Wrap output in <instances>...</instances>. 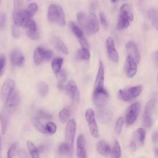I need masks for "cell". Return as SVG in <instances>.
I'll use <instances>...</instances> for the list:
<instances>
[{
	"label": "cell",
	"instance_id": "cell-1",
	"mask_svg": "<svg viewBox=\"0 0 158 158\" xmlns=\"http://www.w3.org/2000/svg\"><path fill=\"white\" fill-rule=\"evenodd\" d=\"M48 19L50 23H57L61 27L65 25L64 12L60 6L51 4L48 8L47 13Z\"/></svg>",
	"mask_w": 158,
	"mask_h": 158
},
{
	"label": "cell",
	"instance_id": "cell-2",
	"mask_svg": "<svg viewBox=\"0 0 158 158\" xmlns=\"http://www.w3.org/2000/svg\"><path fill=\"white\" fill-rule=\"evenodd\" d=\"M142 89L143 87L141 85H137L124 88L118 91V96L121 100L128 102L138 97L141 94Z\"/></svg>",
	"mask_w": 158,
	"mask_h": 158
},
{
	"label": "cell",
	"instance_id": "cell-3",
	"mask_svg": "<svg viewBox=\"0 0 158 158\" xmlns=\"http://www.w3.org/2000/svg\"><path fill=\"white\" fill-rule=\"evenodd\" d=\"M108 98L109 94L104 87L94 89L92 99L93 103L98 108L103 107L107 103Z\"/></svg>",
	"mask_w": 158,
	"mask_h": 158
},
{
	"label": "cell",
	"instance_id": "cell-4",
	"mask_svg": "<svg viewBox=\"0 0 158 158\" xmlns=\"http://www.w3.org/2000/svg\"><path fill=\"white\" fill-rule=\"evenodd\" d=\"M156 103V98L151 99L146 104L143 114V124L145 127L149 128L152 125V114Z\"/></svg>",
	"mask_w": 158,
	"mask_h": 158
},
{
	"label": "cell",
	"instance_id": "cell-5",
	"mask_svg": "<svg viewBox=\"0 0 158 158\" xmlns=\"http://www.w3.org/2000/svg\"><path fill=\"white\" fill-rule=\"evenodd\" d=\"M85 118L88 123V128H89L91 135L96 138H99V134L98 131V127L96 121L94 113L92 109L89 108L86 110Z\"/></svg>",
	"mask_w": 158,
	"mask_h": 158
},
{
	"label": "cell",
	"instance_id": "cell-6",
	"mask_svg": "<svg viewBox=\"0 0 158 158\" xmlns=\"http://www.w3.org/2000/svg\"><path fill=\"white\" fill-rule=\"evenodd\" d=\"M31 19L27 10L21 9L18 11H14L13 21L14 25L17 27L25 28L28 21Z\"/></svg>",
	"mask_w": 158,
	"mask_h": 158
},
{
	"label": "cell",
	"instance_id": "cell-7",
	"mask_svg": "<svg viewBox=\"0 0 158 158\" xmlns=\"http://www.w3.org/2000/svg\"><path fill=\"white\" fill-rule=\"evenodd\" d=\"M77 124L76 122L73 118L70 119L67 121V123L65 127V138L66 142L70 145V148L73 149V144L76 132Z\"/></svg>",
	"mask_w": 158,
	"mask_h": 158
},
{
	"label": "cell",
	"instance_id": "cell-8",
	"mask_svg": "<svg viewBox=\"0 0 158 158\" xmlns=\"http://www.w3.org/2000/svg\"><path fill=\"white\" fill-rule=\"evenodd\" d=\"M89 35L96 33L99 28V25L97 15L94 12H91L87 18V22L84 28Z\"/></svg>",
	"mask_w": 158,
	"mask_h": 158
},
{
	"label": "cell",
	"instance_id": "cell-9",
	"mask_svg": "<svg viewBox=\"0 0 158 158\" xmlns=\"http://www.w3.org/2000/svg\"><path fill=\"white\" fill-rule=\"evenodd\" d=\"M140 105L139 102H135L128 107L126 112V123L128 126L132 125L136 121Z\"/></svg>",
	"mask_w": 158,
	"mask_h": 158
},
{
	"label": "cell",
	"instance_id": "cell-10",
	"mask_svg": "<svg viewBox=\"0 0 158 158\" xmlns=\"http://www.w3.org/2000/svg\"><path fill=\"white\" fill-rule=\"evenodd\" d=\"M15 86V82L12 79L8 78L4 81L1 87V96L2 101L4 104H6L10 96L14 91Z\"/></svg>",
	"mask_w": 158,
	"mask_h": 158
},
{
	"label": "cell",
	"instance_id": "cell-11",
	"mask_svg": "<svg viewBox=\"0 0 158 158\" xmlns=\"http://www.w3.org/2000/svg\"><path fill=\"white\" fill-rule=\"evenodd\" d=\"M12 109L7 107L6 106L2 108L0 112V125L1 132L3 135H4L7 130L10 115L12 112Z\"/></svg>",
	"mask_w": 158,
	"mask_h": 158
},
{
	"label": "cell",
	"instance_id": "cell-12",
	"mask_svg": "<svg viewBox=\"0 0 158 158\" xmlns=\"http://www.w3.org/2000/svg\"><path fill=\"white\" fill-rule=\"evenodd\" d=\"M69 26H70V28L72 31L73 32V33L75 35V36L78 39L81 47H85V48H88L89 44H88L87 40H86L85 37L84 36L83 30L73 22H70Z\"/></svg>",
	"mask_w": 158,
	"mask_h": 158
},
{
	"label": "cell",
	"instance_id": "cell-13",
	"mask_svg": "<svg viewBox=\"0 0 158 158\" xmlns=\"http://www.w3.org/2000/svg\"><path fill=\"white\" fill-rule=\"evenodd\" d=\"M125 49L127 52V56L131 57L137 64H139L141 56L136 45L133 41H130L126 44Z\"/></svg>",
	"mask_w": 158,
	"mask_h": 158
},
{
	"label": "cell",
	"instance_id": "cell-14",
	"mask_svg": "<svg viewBox=\"0 0 158 158\" xmlns=\"http://www.w3.org/2000/svg\"><path fill=\"white\" fill-rule=\"evenodd\" d=\"M106 48L110 59L112 62L117 63L118 61V54L115 49L114 40L111 37H109L106 40Z\"/></svg>",
	"mask_w": 158,
	"mask_h": 158
},
{
	"label": "cell",
	"instance_id": "cell-15",
	"mask_svg": "<svg viewBox=\"0 0 158 158\" xmlns=\"http://www.w3.org/2000/svg\"><path fill=\"white\" fill-rule=\"evenodd\" d=\"M138 64L130 56H127L125 65V70L128 78H133L137 72Z\"/></svg>",
	"mask_w": 158,
	"mask_h": 158
},
{
	"label": "cell",
	"instance_id": "cell-16",
	"mask_svg": "<svg viewBox=\"0 0 158 158\" xmlns=\"http://www.w3.org/2000/svg\"><path fill=\"white\" fill-rule=\"evenodd\" d=\"M65 90L67 95L72 101L74 102L78 101L79 99V91L78 87L73 80H71L67 83L65 86Z\"/></svg>",
	"mask_w": 158,
	"mask_h": 158
},
{
	"label": "cell",
	"instance_id": "cell-17",
	"mask_svg": "<svg viewBox=\"0 0 158 158\" xmlns=\"http://www.w3.org/2000/svg\"><path fill=\"white\" fill-rule=\"evenodd\" d=\"M12 64L15 67H22L25 63V57L22 52L18 50H13L10 56Z\"/></svg>",
	"mask_w": 158,
	"mask_h": 158
},
{
	"label": "cell",
	"instance_id": "cell-18",
	"mask_svg": "<svg viewBox=\"0 0 158 158\" xmlns=\"http://www.w3.org/2000/svg\"><path fill=\"white\" fill-rule=\"evenodd\" d=\"M104 67L103 63L101 60H99V68L98 70V73L96 77L94 89L104 88Z\"/></svg>",
	"mask_w": 158,
	"mask_h": 158
},
{
	"label": "cell",
	"instance_id": "cell-19",
	"mask_svg": "<svg viewBox=\"0 0 158 158\" xmlns=\"http://www.w3.org/2000/svg\"><path fill=\"white\" fill-rule=\"evenodd\" d=\"M77 156L78 157H86V144L85 139L83 135H80L78 136L77 141Z\"/></svg>",
	"mask_w": 158,
	"mask_h": 158
},
{
	"label": "cell",
	"instance_id": "cell-20",
	"mask_svg": "<svg viewBox=\"0 0 158 158\" xmlns=\"http://www.w3.org/2000/svg\"><path fill=\"white\" fill-rule=\"evenodd\" d=\"M25 28L27 30V35L29 38L33 40H38L39 38V33L37 31V27L35 22L31 19L27 23Z\"/></svg>",
	"mask_w": 158,
	"mask_h": 158
},
{
	"label": "cell",
	"instance_id": "cell-21",
	"mask_svg": "<svg viewBox=\"0 0 158 158\" xmlns=\"http://www.w3.org/2000/svg\"><path fill=\"white\" fill-rule=\"evenodd\" d=\"M96 148L97 152L102 156H107L110 155L111 153V148L110 145L104 139H101L98 141Z\"/></svg>",
	"mask_w": 158,
	"mask_h": 158
},
{
	"label": "cell",
	"instance_id": "cell-22",
	"mask_svg": "<svg viewBox=\"0 0 158 158\" xmlns=\"http://www.w3.org/2000/svg\"><path fill=\"white\" fill-rule=\"evenodd\" d=\"M19 100H20L19 93L17 90L15 91L14 90L13 93L11 94V95L10 96L7 101L6 102L5 106L12 110L14 108H15V107L17 106V104L19 102Z\"/></svg>",
	"mask_w": 158,
	"mask_h": 158
},
{
	"label": "cell",
	"instance_id": "cell-23",
	"mask_svg": "<svg viewBox=\"0 0 158 158\" xmlns=\"http://www.w3.org/2000/svg\"><path fill=\"white\" fill-rule=\"evenodd\" d=\"M45 49L41 47L36 48L33 52V61L36 65H40L44 60Z\"/></svg>",
	"mask_w": 158,
	"mask_h": 158
},
{
	"label": "cell",
	"instance_id": "cell-24",
	"mask_svg": "<svg viewBox=\"0 0 158 158\" xmlns=\"http://www.w3.org/2000/svg\"><path fill=\"white\" fill-rule=\"evenodd\" d=\"M120 12V15L124 17L130 22L133 20V15L131 12L130 6L128 4H124L121 6Z\"/></svg>",
	"mask_w": 158,
	"mask_h": 158
},
{
	"label": "cell",
	"instance_id": "cell-25",
	"mask_svg": "<svg viewBox=\"0 0 158 158\" xmlns=\"http://www.w3.org/2000/svg\"><path fill=\"white\" fill-rule=\"evenodd\" d=\"M148 17L151 21L153 27L157 30L158 22H157V10L155 7H152L149 9L148 11Z\"/></svg>",
	"mask_w": 158,
	"mask_h": 158
},
{
	"label": "cell",
	"instance_id": "cell-26",
	"mask_svg": "<svg viewBox=\"0 0 158 158\" xmlns=\"http://www.w3.org/2000/svg\"><path fill=\"white\" fill-rule=\"evenodd\" d=\"M53 42L57 49H58L59 51H60L61 52H62L65 55H67L69 54V49L67 47L65 46V44L62 42V41L60 38L57 37H54L53 40Z\"/></svg>",
	"mask_w": 158,
	"mask_h": 158
},
{
	"label": "cell",
	"instance_id": "cell-27",
	"mask_svg": "<svg viewBox=\"0 0 158 158\" xmlns=\"http://www.w3.org/2000/svg\"><path fill=\"white\" fill-rule=\"evenodd\" d=\"M76 57L78 59L88 60L90 59V52L88 48L81 47V49H78L76 54Z\"/></svg>",
	"mask_w": 158,
	"mask_h": 158
},
{
	"label": "cell",
	"instance_id": "cell-28",
	"mask_svg": "<svg viewBox=\"0 0 158 158\" xmlns=\"http://www.w3.org/2000/svg\"><path fill=\"white\" fill-rule=\"evenodd\" d=\"M72 149L70 148V145L67 143H62L60 144L59 148H58V152L59 154L60 155H67L69 156V154H72Z\"/></svg>",
	"mask_w": 158,
	"mask_h": 158
},
{
	"label": "cell",
	"instance_id": "cell-29",
	"mask_svg": "<svg viewBox=\"0 0 158 158\" xmlns=\"http://www.w3.org/2000/svg\"><path fill=\"white\" fill-rule=\"evenodd\" d=\"M27 146L28 149V151L30 154V156L33 158H38L39 157V152L38 148L35 146L33 143L30 140L27 141Z\"/></svg>",
	"mask_w": 158,
	"mask_h": 158
},
{
	"label": "cell",
	"instance_id": "cell-30",
	"mask_svg": "<svg viewBox=\"0 0 158 158\" xmlns=\"http://www.w3.org/2000/svg\"><path fill=\"white\" fill-rule=\"evenodd\" d=\"M135 137L137 138V141L140 146H143L144 143L146 133L143 128H139L136 130Z\"/></svg>",
	"mask_w": 158,
	"mask_h": 158
},
{
	"label": "cell",
	"instance_id": "cell-31",
	"mask_svg": "<svg viewBox=\"0 0 158 158\" xmlns=\"http://www.w3.org/2000/svg\"><path fill=\"white\" fill-rule=\"evenodd\" d=\"M64 62V59L62 57H56L53 59L51 62V67L53 72L56 73L58 72L60 69Z\"/></svg>",
	"mask_w": 158,
	"mask_h": 158
},
{
	"label": "cell",
	"instance_id": "cell-32",
	"mask_svg": "<svg viewBox=\"0 0 158 158\" xmlns=\"http://www.w3.org/2000/svg\"><path fill=\"white\" fill-rule=\"evenodd\" d=\"M70 109L68 107L63 108L59 114V118L62 123H65L68 121L70 117Z\"/></svg>",
	"mask_w": 158,
	"mask_h": 158
},
{
	"label": "cell",
	"instance_id": "cell-33",
	"mask_svg": "<svg viewBox=\"0 0 158 158\" xmlns=\"http://www.w3.org/2000/svg\"><path fill=\"white\" fill-rule=\"evenodd\" d=\"M32 122L34 125V126L35 127V128L41 133H42L43 134H47V131L46 130V127L44 125H43V124L41 122L40 119H39L38 118H37L36 117H33L32 118Z\"/></svg>",
	"mask_w": 158,
	"mask_h": 158
},
{
	"label": "cell",
	"instance_id": "cell-34",
	"mask_svg": "<svg viewBox=\"0 0 158 158\" xmlns=\"http://www.w3.org/2000/svg\"><path fill=\"white\" fill-rule=\"evenodd\" d=\"M111 155L114 157L116 158H120L122 156V151L120 145L118 141H115L112 149H111Z\"/></svg>",
	"mask_w": 158,
	"mask_h": 158
},
{
	"label": "cell",
	"instance_id": "cell-35",
	"mask_svg": "<svg viewBox=\"0 0 158 158\" xmlns=\"http://www.w3.org/2000/svg\"><path fill=\"white\" fill-rule=\"evenodd\" d=\"M130 20L125 18L123 16L119 15V19L118 20L117 27L118 30H123L127 28L130 25Z\"/></svg>",
	"mask_w": 158,
	"mask_h": 158
},
{
	"label": "cell",
	"instance_id": "cell-36",
	"mask_svg": "<svg viewBox=\"0 0 158 158\" xmlns=\"http://www.w3.org/2000/svg\"><path fill=\"white\" fill-rule=\"evenodd\" d=\"M37 91H38V94L41 96L44 97L47 94L48 91V85L43 81L39 83L37 85Z\"/></svg>",
	"mask_w": 158,
	"mask_h": 158
},
{
	"label": "cell",
	"instance_id": "cell-37",
	"mask_svg": "<svg viewBox=\"0 0 158 158\" xmlns=\"http://www.w3.org/2000/svg\"><path fill=\"white\" fill-rule=\"evenodd\" d=\"M36 117L40 120H50L52 118V116L51 114L43 110H38L36 113Z\"/></svg>",
	"mask_w": 158,
	"mask_h": 158
},
{
	"label": "cell",
	"instance_id": "cell-38",
	"mask_svg": "<svg viewBox=\"0 0 158 158\" xmlns=\"http://www.w3.org/2000/svg\"><path fill=\"white\" fill-rule=\"evenodd\" d=\"M38 10V5L35 2H31V3H30L27 7V12L28 13L29 15L32 17L35 14V13Z\"/></svg>",
	"mask_w": 158,
	"mask_h": 158
},
{
	"label": "cell",
	"instance_id": "cell-39",
	"mask_svg": "<svg viewBox=\"0 0 158 158\" xmlns=\"http://www.w3.org/2000/svg\"><path fill=\"white\" fill-rule=\"evenodd\" d=\"M87 17L85 14L83 12H78L77 15V19L78 22L80 23L81 26H82L83 28H85L86 22H87Z\"/></svg>",
	"mask_w": 158,
	"mask_h": 158
},
{
	"label": "cell",
	"instance_id": "cell-40",
	"mask_svg": "<svg viewBox=\"0 0 158 158\" xmlns=\"http://www.w3.org/2000/svg\"><path fill=\"white\" fill-rule=\"evenodd\" d=\"M46 130L47 131V133L49 134H54L56 133L57 130V126L56 125L52 122H49L46 123Z\"/></svg>",
	"mask_w": 158,
	"mask_h": 158
},
{
	"label": "cell",
	"instance_id": "cell-41",
	"mask_svg": "<svg viewBox=\"0 0 158 158\" xmlns=\"http://www.w3.org/2000/svg\"><path fill=\"white\" fill-rule=\"evenodd\" d=\"M56 77L59 82L63 83L65 81L67 78V75L65 70L60 69L58 72L56 73Z\"/></svg>",
	"mask_w": 158,
	"mask_h": 158
},
{
	"label": "cell",
	"instance_id": "cell-42",
	"mask_svg": "<svg viewBox=\"0 0 158 158\" xmlns=\"http://www.w3.org/2000/svg\"><path fill=\"white\" fill-rule=\"evenodd\" d=\"M123 123V118L122 117H120L117 120L115 125V130L117 135H120V133H121Z\"/></svg>",
	"mask_w": 158,
	"mask_h": 158
},
{
	"label": "cell",
	"instance_id": "cell-43",
	"mask_svg": "<svg viewBox=\"0 0 158 158\" xmlns=\"http://www.w3.org/2000/svg\"><path fill=\"white\" fill-rule=\"evenodd\" d=\"M17 145L16 143L11 144V146L9 147L7 151V157L11 158L15 156V152L17 151Z\"/></svg>",
	"mask_w": 158,
	"mask_h": 158
},
{
	"label": "cell",
	"instance_id": "cell-44",
	"mask_svg": "<svg viewBox=\"0 0 158 158\" xmlns=\"http://www.w3.org/2000/svg\"><path fill=\"white\" fill-rule=\"evenodd\" d=\"M23 0H14V11H18L22 9Z\"/></svg>",
	"mask_w": 158,
	"mask_h": 158
},
{
	"label": "cell",
	"instance_id": "cell-45",
	"mask_svg": "<svg viewBox=\"0 0 158 158\" xmlns=\"http://www.w3.org/2000/svg\"><path fill=\"white\" fill-rule=\"evenodd\" d=\"M6 65V57L4 54L0 55V77L3 75Z\"/></svg>",
	"mask_w": 158,
	"mask_h": 158
},
{
	"label": "cell",
	"instance_id": "cell-46",
	"mask_svg": "<svg viewBox=\"0 0 158 158\" xmlns=\"http://www.w3.org/2000/svg\"><path fill=\"white\" fill-rule=\"evenodd\" d=\"M99 20H100V22H101L102 26L103 27V28L105 29H107L108 28V22H107L106 17L103 12H101L99 14Z\"/></svg>",
	"mask_w": 158,
	"mask_h": 158
},
{
	"label": "cell",
	"instance_id": "cell-47",
	"mask_svg": "<svg viewBox=\"0 0 158 158\" xmlns=\"http://www.w3.org/2000/svg\"><path fill=\"white\" fill-rule=\"evenodd\" d=\"M54 56V53L51 50H45L44 51V59H45L46 60H50L51 59H52L53 58Z\"/></svg>",
	"mask_w": 158,
	"mask_h": 158
},
{
	"label": "cell",
	"instance_id": "cell-48",
	"mask_svg": "<svg viewBox=\"0 0 158 158\" xmlns=\"http://www.w3.org/2000/svg\"><path fill=\"white\" fill-rule=\"evenodd\" d=\"M6 14L4 13H1L0 14V30H2L4 28L6 24Z\"/></svg>",
	"mask_w": 158,
	"mask_h": 158
},
{
	"label": "cell",
	"instance_id": "cell-49",
	"mask_svg": "<svg viewBox=\"0 0 158 158\" xmlns=\"http://www.w3.org/2000/svg\"><path fill=\"white\" fill-rule=\"evenodd\" d=\"M12 34L14 38H18L20 35V31L17 28V27L14 25L12 26Z\"/></svg>",
	"mask_w": 158,
	"mask_h": 158
},
{
	"label": "cell",
	"instance_id": "cell-50",
	"mask_svg": "<svg viewBox=\"0 0 158 158\" xmlns=\"http://www.w3.org/2000/svg\"><path fill=\"white\" fill-rule=\"evenodd\" d=\"M129 146H130V149L132 151H135L136 149V148H137V144L136 143V141L135 140H132L130 142V143L129 144Z\"/></svg>",
	"mask_w": 158,
	"mask_h": 158
},
{
	"label": "cell",
	"instance_id": "cell-51",
	"mask_svg": "<svg viewBox=\"0 0 158 158\" xmlns=\"http://www.w3.org/2000/svg\"><path fill=\"white\" fill-rule=\"evenodd\" d=\"M97 6H98V4H97V2L96 1H91L89 4V8L90 9L92 10V11H94L96 10V7H97Z\"/></svg>",
	"mask_w": 158,
	"mask_h": 158
},
{
	"label": "cell",
	"instance_id": "cell-52",
	"mask_svg": "<svg viewBox=\"0 0 158 158\" xmlns=\"http://www.w3.org/2000/svg\"><path fill=\"white\" fill-rule=\"evenodd\" d=\"M157 139H158V136H157V132L155 131L153 133L152 135V140L154 144H156L157 143Z\"/></svg>",
	"mask_w": 158,
	"mask_h": 158
},
{
	"label": "cell",
	"instance_id": "cell-53",
	"mask_svg": "<svg viewBox=\"0 0 158 158\" xmlns=\"http://www.w3.org/2000/svg\"><path fill=\"white\" fill-rule=\"evenodd\" d=\"M17 153H18V154H19V157H28V156L27 155L26 152H25L24 150H23V149H20V150L18 151Z\"/></svg>",
	"mask_w": 158,
	"mask_h": 158
},
{
	"label": "cell",
	"instance_id": "cell-54",
	"mask_svg": "<svg viewBox=\"0 0 158 158\" xmlns=\"http://www.w3.org/2000/svg\"><path fill=\"white\" fill-rule=\"evenodd\" d=\"M64 85H63V83L62 82H59L57 83V88L60 90V91H63L64 89Z\"/></svg>",
	"mask_w": 158,
	"mask_h": 158
},
{
	"label": "cell",
	"instance_id": "cell-55",
	"mask_svg": "<svg viewBox=\"0 0 158 158\" xmlns=\"http://www.w3.org/2000/svg\"><path fill=\"white\" fill-rule=\"evenodd\" d=\"M117 0H111V2H112V3H115V2H117Z\"/></svg>",
	"mask_w": 158,
	"mask_h": 158
},
{
	"label": "cell",
	"instance_id": "cell-56",
	"mask_svg": "<svg viewBox=\"0 0 158 158\" xmlns=\"http://www.w3.org/2000/svg\"><path fill=\"white\" fill-rule=\"evenodd\" d=\"M0 150H1V139H0Z\"/></svg>",
	"mask_w": 158,
	"mask_h": 158
},
{
	"label": "cell",
	"instance_id": "cell-57",
	"mask_svg": "<svg viewBox=\"0 0 158 158\" xmlns=\"http://www.w3.org/2000/svg\"><path fill=\"white\" fill-rule=\"evenodd\" d=\"M27 1H31V0H27Z\"/></svg>",
	"mask_w": 158,
	"mask_h": 158
},
{
	"label": "cell",
	"instance_id": "cell-58",
	"mask_svg": "<svg viewBox=\"0 0 158 158\" xmlns=\"http://www.w3.org/2000/svg\"><path fill=\"white\" fill-rule=\"evenodd\" d=\"M124 1H126V0H124Z\"/></svg>",
	"mask_w": 158,
	"mask_h": 158
}]
</instances>
